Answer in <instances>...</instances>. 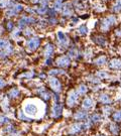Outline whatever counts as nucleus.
<instances>
[{
    "label": "nucleus",
    "mask_w": 121,
    "mask_h": 136,
    "mask_svg": "<svg viewBox=\"0 0 121 136\" xmlns=\"http://www.w3.org/2000/svg\"><path fill=\"white\" fill-rule=\"evenodd\" d=\"M78 100H79V94H78V92H76V91H72V92H70L69 95H68V98H67V105H68V107L73 108L74 106L77 105Z\"/></svg>",
    "instance_id": "f257e3e1"
},
{
    "label": "nucleus",
    "mask_w": 121,
    "mask_h": 136,
    "mask_svg": "<svg viewBox=\"0 0 121 136\" xmlns=\"http://www.w3.org/2000/svg\"><path fill=\"white\" fill-rule=\"evenodd\" d=\"M115 22H116V18L114 16L105 17L101 22V29L103 30V31H106V30H108Z\"/></svg>",
    "instance_id": "f03ea898"
},
{
    "label": "nucleus",
    "mask_w": 121,
    "mask_h": 136,
    "mask_svg": "<svg viewBox=\"0 0 121 136\" xmlns=\"http://www.w3.org/2000/svg\"><path fill=\"white\" fill-rule=\"evenodd\" d=\"M63 115V105L56 103L52 109V117L55 119H60Z\"/></svg>",
    "instance_id": "7ed1b4c3"
},
{
    "label": "nucleus",
    "mask_w": 121,
    "mask_h": 136,
    "mask_svg": "<svg viewBox=\"0 0 121 136\" xmlns=\"http://www.w3.org/2000/svg\"><path fill=\"white\" fill-rule=\"evenodd\" d=\"M38 109H37V106L35 104H32V103H29V104H26L25 107H24V112L26 115H29V116H35L36 113H37Z\"/></svg>",
    "instance_id": "20e7f679"
},
{
    "label": "nucleus",
    "mask_w": 121,
    "mask_h": 136,
    "mask_svg": "<svg viewBox=\"0 0 121 136\" xmlns=\"http://www.w3.org/2000/svg\"><path fill=\"white\" fill-rule=\"evenodd\" d=\"M39 45H40V39L38 37H32L27 41V49L31 52L35 51Z\"/></svg>",
    "instance_id": "39448f33"
},
{
    "label": "nucleus",
    "mask_w": 121,
    "mask_h": 136,
    "mask_svg": "<svg viewBox=\"0 0 121 136\" xmlns=\"http://www.w3.org/2000/svg\"><path fill=\"white\" fill-rule=\"evenodd\" d=\"M84 125L82 124V123H75V124H73V125H71L70 127H69V129H68V132H69V134H71V135H77V134H79L82 130H83V127Z\"/></svg>",
    "instance_id": "423d86ee"
},
{
    "label": "nucleus",
    "mask_w": 121,
    "mask_h": 136,
    "mask_svg": "<svg viewBox=\"0 0 121 136\" xmlns=\"http://www.w3.org/2000/svg\"><path fill=\"white\" fill-rule=\"evenodd\" d=\"M50 86H51V88L55 91V92H57V93H59V92L62 91V84H60V82L57 78H55V77H53V78L50 79Z\"/></svg>",
    "instance_id": "0eeeda50"
},
{
    "label": "nucleus",
    "mask_w": 121,
    "mask_h": 136,
    "mask_svg": "<svg viewBox=\"0 0 121 136\" xmlns=\"http://www.w3.org/2000/svg\"><path fill=\"white\" fill-rule=\"evenodd\" d=\"M56 64H57L59 67H60V68H67V67H69L70 64H71V59H70L68 56L63 55V56H60V57L56 60Z\"/></svg>",
    "instance_id": "6e6552de"
},
{
    "label": "nucleus",
    "mask_w": 121,
    "mask_h": 136,
    "mask_svg": "<svg viewBox=\"0 0 121 136\" xmlns=\"http://www.w3.org/2000/svg\"><path fill=\"white\" fill-rule=\"evenodd\" d=\"M109 68L112 70H121V59L112 58L109 62Z\"/></svg>",
    "instance_id": "1a4fd4ad"
},
{
    "label": "nucleus",
    "mask_w": 121,
    "mask_h": 136,
    "mask_svg": "<svg viewBox=\"0 0 121 136\" xmlns=\"http://www.w3.org/2000/svg\"><path fill=\"white\" fill-rule=\"evenodd\" d=\"M54 52H55V47H54V44L48 43V44L44 47V56L47 57V58H50V57L53 55Z\"/></svg>",
    "instance_id": "9d476101"
},
{
    "label": "nucleus",
    "mask_w": 121,
    "mask_h": 136,
    "mask_svg": "<svg viewBox=\"0 0 121 136\" xmlns=\"http://www.w3.org/2000/svg\"><path fill=\"white\" fill-rule=\"evenodd\" d=\"M87 111L85 110H80V111H77L75 114H74V119L76 121H83L87 118Z\"/></svg>",
    "instance_id": "9b49d317"
},
{
    "label": "nucleus",
    "mask_w": 121,
    "mask_h": 136,
    "mask_svg": "<svg viewBox=\"0 0 121 136\" xmlns=\"http://www.w3.org/2000/svg\"><path fill=\"white\" fill-rule=\"evenodd\" d=\"M37 93H38V95L40 96V98H42L44 101H48V100L51 99L50 93H49L44 88H39V89H37Z\"/></svg>",
    "instance_id": "f8f14e48"
},
{
    "label": "nucleus",
    "mask_w": 121,
    "mask_h": 136,
    "mask_svg": "<svg viewBox=\"0 0 121 136\" xmlns=\"http://www.w3.org/2000/svg\"><path fill=\"white\" fill-rule=\"evenodd\" d=\"M22 5L20 4H16V5H14V7L12 9H9L7 11V15L8 16H12V15H16L20 10H22Z\"/></svg>",
    "instance_id": "ddd939ff"
},
{
    "label": "nucleus",
    "mask_w": 121,
    "mask_h": 136,
    "mask_svg": "<svg viewBox=\"0 0 121 136\" xmlns=\"http://www.w3.org/2000/svg\"><path fill=\"white\" fill-rule=\"evenodd\" d=\"M93 40L96 44L100 45V47H105L106 45V39L102 35H95L93 36Z\"/></svg>",
    "instance_id": "4468645a"
},
{
    "label": "nucleus",
    "mask_w": 121,
    "mask_h": 136,
    "mask_svg": "<svg viewBox=\"0 0 121 136\" xmlns=\"http://www.w3.org/2000/svg\"><path fill=\"white\" fill-rule=\"evenodd\" d=\"M58 40L62 45H67L68 44V38H67L66 34L64 32H62V31L58 32Z\"/></svg>",
    "instance_id": "2eb2a0df"
},
{
    "label": "nucleus",
    "mask_w": 121,
    "mask_h": 136,
    "mask_svg": "<svg viewBox=\"0 0 121 136\" xmlns=\"http://www.w3.org/2000/svg\"><path fill=\"white\" fill-rule=\"evenodd\" d=\"M99 101H100L102 104L108 105V104L111 103V98H110V96H109L108 94L103 93V94H101V95L99 96Z\"/></svg>",
    "instance_id": "dca6fc26"
},
{
    "label": "nucleus",
    "mask_w": 121,
    "mask_h": 136,
    "mask_svg": "<svg viewBox=\"0 0 121 136\" xmlns=\"http://www.w3.org/2000/svg\"><path fill=\"white\" fill-rule=\"evenodd\" d=\"M108 129H109L110 133H112L113 135H118L119 134V126L115 123H110L108 125Z\"/></svg>",
    "instance_id": "f3484780"
},
{
    "label": "nucleus",
    "mask_w": 121,
    "mask_h": 136,
    "mask_svg": "<svg viewBox=\"0 0 121 136\" xmlns=\"http://www.w3.org/2000/svg\"><path fill=\"white\" fill-rule=\"evenodd\" d=\"M82 106H83V108L86 109V110L90 109V108L93 106V100L91 99V98H85L84 101H83Z\"/></svg>",
    "instance_id": "a211bd4d"
},
{
    "label": "nucleus",
    "mask_w": 121,
    "mask_h": 136,
    "mask_svg": "<svg viewBox=\"0 0 121 136\" xmlns=\"http://www.w3.org/2000/svg\"><path fill=\"white\" fill-rule=\"evenodd\" d=\"M19 96V90L16 88H12L9 92H8V97L10 99H15Z\"/></svg>",
    "instance_id": "6ab92c4d"
},
{
    "label": "nucleus",
    "mask_w": 121,
    "mask_h": 136,
    "mask_svg": "<svg viewBox=\"0 0 121 136\" xmlns=\"http://www.w3.org/2000/svg\"><path fill=\"white\" fill-rule=\"evenodd\" d=\"M101 119H102V116H101L100 114H98V113H94L92 116H91L90 121H91V123H92V124H96V123L100 122Z\"/></svg>",
    "instance_id": "aec40b11"
},
{
    "label": "nucleus",
    "mask_w": 121,
    "mask_h": 136,
    "mask_svg": "<svg viewBox=\"0 0 121 136\" xmlns=\"http://www.w3.org/2000/svg\"><path fill=\"white\" fill-rule=\"evenodd\" d=\"M62 13H63L64 16H70V15H72V13H73V9L69 4H67V5H65Z\"/></svg>",
    "instance_id": "412c9836"
},
{
    "label": "nucleus",
    "mask_w": 121,
    "mask_h": 136,
    "mask_svg": "<svg viewBox=\"0 0 121 136\" xmlns=\"http://www.w3.org/2000/svg\"><path fill=\"white\" fill-rule=\"evenodd\" d=\"M106 56L105 55H100L99 57H97L95 60H94V64L97 65V66H103L105 63H106Z\"/></svg>",
    "instance_id": "4be33fe9"
},
{
    "label": "nucleus",
    "mask_w": 121,
    "mask_h": 136,
    "mask_svg": "<svg viewBox=\"0 0 121 136\" xmlns=\"http://www.w3.org/2000/svg\"><path fill=\"white\" fill-rule=\"evenodd\" d=\"M112 119L115 122H120L121 121V111H115L112 114Z\"/></svg>",
    "instance_id": "5701e85b"
},
{
    "label": "nucleus",
    "mask_w": 121,
    "mask_h": 136,
    "mask_svg": "<svg viewBox=\"0 0 121 136\" xmlns=\"http://www.w3.org/2000/svg\"><path fill=\"white\" fill-rule=\"evenodd\" d=\"M88 92V87L86 85H80L78 88V94L79 95H84Z\"/></svg>",
    "instance_id": "b1692460"
},
{
    "label": "nucleus",
    "mask_w": 121,
    "mask_h": 136,
    "mask_svg": "<svg viewBox=\"0 0 121 136\" xmlns=\"http://www.w3.org/2000/svg\"><path fill=\"white\" fill-rule=\"evenodd\" d=\"M9 41L7 39H3V38H0V49H7L9 47Z\"/></svg>",
    "instance_id": "393cba45"
},
{
    "label": "nucleus",
    "mask_w": 121,
    "mask_h": 136,
    "mask_svg": "<svg viewBox=\"0 0 121 136\" xmlns=\"http://www.w3.org/2000/svg\"><path fill=\"white\" fill-rule=\"evenodd\" d=\"M60 74H65V71L60 70V69H54L49 72V75L51 76H56V75H60Z\"/></svg>",
    "instance_id": "a878e982"
},
{
    "label": "nucleus",
    "mask_w": 121,
    "mask_h": 136,
    "mask_svg": "<svg viewBox=\"0 0 121 136\" xmlns=\"http://www.w3.org/2000/svg\"><path fill=\"white\" fill-rule=\"evenodd\" d=\"M112 9H113V11H115V12H118V11L121 10V0H117V1L114 3Z\"/></svg>",
    "instance_id": "bb28decb"
},
{
    "label": "nucleus",
    "mask_w": 121,
    "mask_h": 136,
    "mask_svg": "<svg viewBox=\"0 0 121 136\" xmlns=\"http://www.w3.org/2000/svg\"><path fill=\"white\" fill-rule=\"evenodd\" d=\"M18 118H19L20 120H22V121H25V122H29V121H31V119H30V118H27V117L23 114V112H22L21 110L18 112Z\"/></svg>",
    "instance_id": "cd10ccee"
},
{
    "label": "nucleus",
    "mask_w": 121,
    "mask_h": 136,
    "mask_svg": "<svg viewBox=\"0 0 121 136\" xmlns=\"http://www.w3.org/2000/svg\"><path fill=\"white\" fill-rule=\"evenodd\" d=\"M9 123V118L6 117L5 115H0V124H7Z\"/></svg>",
    "instance_id": "c85d7f7f"
},
{
    "label": "nucleus",
    "mask_w": 121,
    "mask_h": 136,
    "mask_svg": "<svg viewBox=\"0 0 121 136\" xmlns=\"http://www.w3.org/2000/svg\"><path fill=\"white\" fill-rule=\"evenodd\" d=\"M62 0H56L55 3H54V8L56 10H60V9H62Z\"/></svg>",
    "instance_id": "c756f323"
},
{
    "label": "nucleus",
    "mask_w": 121,
    "mask_h": 136,
    "mask_svg": "<svg viewBox=\"0 0 121 136\" xmlns=\"http://www.w3.org/2000/svg\"><path fill=\"white\" fill-rule=\"evenodd\" d=\"M4 131H5L6 133H12V132H14V131H16V130H15V128H14V125L10 124V125L6 126V127L4 128Z\"/></svg>",
    "instance_id": "7c9ffc66"
},
{
    "label": "nucleus",
    "mask_w": 121,
    "mask_h": 136,
    "mask_svg": "<svg viewBox=\"0 0 121 136\" xmlns=\"http://www.w3.org/2000/svg\"><path fill=\"white\" fill-rule=\"evenodd\" d=\"M10 4L9 0H0V8H5Z\"/></svg>",
    "instance_id": "2f4dec72"
},
{
    "label": "nucleus",
    "mask_w": 121,
    "mask_h": 136,
    "mask_svg": "<svg viewBox=\"0 0 121 136\" xmlns=\"http://www.w3.org/2000/svg\"><path fill=\"white\" fill-rule=\"evenodd\" d=\"M79 32H80L81 34H86V33L88 32V28H87V26H86L85 24H83V25H81V26L79 27Z\"/></svg>",
    "instance_id": "473e14b6"
},
{
    "label": "nucleus",
    "mask_w": 121,
    "mask_h": 136,
    "mask_svg": "<svg viewBox=\"0 0 121 136\" xmlns=\"http://www.w3.org/2000/svg\"><path fill=\"white\" fill-rule=\"evenodd\" d=\"M97 76H98L99 78H101V79H106V78L109 77V75L106 73V72H98V73H97Z\"/></svg>",
    "instance_id": "72a5a7b5"
},
{
    "label": "nucleus",
    "mask_w": 121,
    "mask_h": 136,
    "mask_svg": "<svg viewBox=\"0 0 121 136\" xmlns=\"http://www.w3.org/2000/svg\"><path fill=\"white\" fill-rule=\"evenodd\" d=\"M47 6H40V7H38L37 9H36V12L37 13H39V14H43V13H45L47 12Z\"/></svg>",
    "instance_id": "f704fd0d"
},
{
    "label": "nucleus",
    "mask_w": 121,
    "mask_h": 136,
    "mask_svg": "<svg viewBox=\"0 0 121 136\" xmlns=\"http://www.w3.org/2000/svg\"><path fill=\"white\" fill-rule=\"evenodd\" d=\"M33 76H34V73H33V72H27V73L21 75L20 77H22V78H32Z\"/></svg>",
    "instance_id": "c9c22d12"
},
{
    "label": "nucleus",
    "mask_w": 121,
    "mask_h": 136,
    "mask_svg": "<svg viewBox=\"0 0 121 136\" xmlns=\"http://www.w3.org/2000/svg\"><path fill=\"white\" fill-rule=\"evenodd\" d=\"M7 30H9V31H11V30L13 29V22H11V21H8L7 22Z\"/></svg>",
    "instance_id": "e433bc0d"
},
{
    "label": "nucleus",
    "mask_w": 121,
    "mask_h": 136,
    "mask_svg": "<svg viewBox=\"0 0 121 136\" xmlns=\"http://www.w3.org/2000/svg\"><path fill=\"white\" fill-rule=\"evenodd\" d=\"M8 136H21V133H20V132H17V131H14V132L10 133Z\"/></svg>",
    "instance_id": "4c0bfd02"
},
{
    "label": "nucleus",
    "mask_w": 121,
    "mask_h": 136,
    "mask_svg": "<svg viewBox=\"0 0 121 136\" xmlns=\"http://www.w3.org/2000/svg\"><path fill=\"white\" fill-rule=\"evenodd\" d=\"M7 53L6 52H0V58H5L7 56Z\"/></svg>",
    "instance_id": "58836bf2"
},
{
    "label": "nucleus",
    "mask_w": 121,
    "mask_h": 136,
    "mask_svg": "<svg viewBox=\"0 0 121 136\" xmlns=\"http://www.w3.org/2000/svg\"><path fill=\"white\" fill-rule=\"evenodd\" d=\"M5 86V81L3 79H0V88H3Z\"/></svg>",
    "instance_id": "ea45409f"
},
{
    "label": "nucleus",
    "mask_w": 121,
    "mask_h": 136,
    "mask_svg": "<svg viewBox=\"0 0 121 136\" xmlns=\"http://www.w3.org/2000/svg\"><path fill=\"white\" fill-rule=\"evenodd\" d=\"M116 34L119 35V36H121V30H120V29H119V30H118V29L116 30Z\"/></svg>",
    "instance_id": "a19ab883"
},
{
    "label": "nucleus",
    "mask_w": 121,
    "mask_h": 136,
    "mask_svg": "<svg viewBox=\"0 0 121 136\" xmlns=\"http://www.w3.org/2000/svg\"><path fill=\"white\" fill-rule=\"evenodd\" d=\"M1 33H2V27L0 26V34H1Z\"/></svg>",
    "instance_id": "79ce46f5"
},
{
    "label": "nucleus",
    "mask_w": 121,
    "mask_h": 136,
    "mask_svg": "<svg viewBox=\"0 0 121 136\" xmlns=\"http://www.w3.org/2000/svg\"><path fill=\"white\" fill-rule=\"evenodd\" d=\"M98 136H105V135H103V134H102V135H101V134H99Z\"/></svg>",
    "instance_id": "37998d69"
}]
</instances>
